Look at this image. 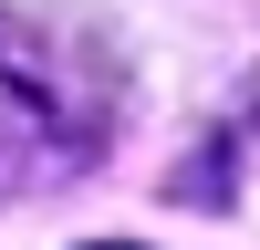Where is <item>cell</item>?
I'll use <instances>...</instances> for the list:
<instances>
[{
    "label": "cell",
    "instance_id": "obj_1",
    "mask_svg": "<svg viewBox=\"0 0 260 250\" xmlns=\"http://www.w3.org/2000/svg\"><path fill=\"white\" fill-rule=\"evenodd\" d=\"M83 157H94V136L31 73H0V188H62L83 177Z\"/></svg>",
    "mask_w": 260,
    "mask_h": 250
},
{
    "label": "cell",
    "instance_id": "obj_2",
    "mask_svg": "<svg viewBox=\"0 0 260 250\" xmlns=\"http://www.w3.org/2000/svg\"><path fill=\"white\" fill-rule=\"evenodd\" d=\"M94 250H125V240H94Z\"/></svg>",
    "mask_w": 260,
    "mask_h": 250
}]
</instances>
